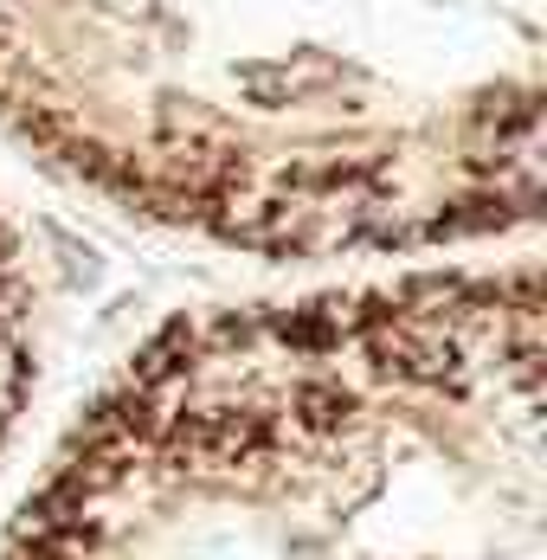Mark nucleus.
<instances>
[{
  "mask_svg": "<svg viewBox=\"0 0 547 560\" xmlns=\"http://www.w3.org/2000/svg\"><path fill=\"white\" fill-rule=\"evenodd\" d=\"M7 406H13V361L0 354V412H7Z\"/></svg>",
  "mask_w": 547,
  "mask_h": 560,
  "instance_id": "nucleus-1",
  "label": "nucleus"
}]
</instances>
